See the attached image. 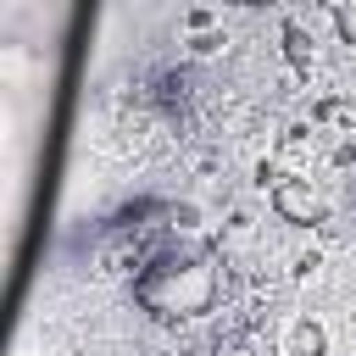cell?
I'll return each mask as SVG.
<instances>
[{
    "instance_id": "1",
    "label": "cell",
    "mask_w": 356,
    "mask_h": 356,
    "mask_svg": "<svg viewBox=\"0 0 356 356\" xmlns=\"http://www.w3.org/2000/svg\"><path fill=\"white\" fill-rule=\"evenodd\" d=\"M134 300L161 317V323H195L206 312H217L222 300V267L217 256L206 250H172V256H156L139 284H134Z\"/></svg>"
},
{
    "instance_id": "2",
    "label": "cell",
    "mask_w": 356,
    "mask_h": 356,
    "mask_svg": "<svg viewBox=\"0 0 356 356\" xmlns=\"http://www.w3.org/2000/svg\"><path fill=\"white\" fill-rule=\"evenodd\" d=\"M273 211L284 222H323V195L312 189V178H278L273 184Z\"/></svg>"
},
{
    "instance_id": "3",
    "label": "cell",
    "mask_w": 356,
    "mask_h": 356,
    "mask_svg": "<svg viewBox=\"0 0 356 356\" xmlns=\"http://www.w3.org/2000/svg\"><path fill=\"white\" fill-rule=\"evenodd\" d=\"M284 356H323V328H317L312 317L289 323V334H284Z\"/></svg>"
},
{
    "instance_id": "4",
    "label": "cell",
    "mask_w": 356,
    "mask_h": 356,
    "mask_svg": "<svg viewBox=\"0 0 356 356\" xmlns=\"http://www.w3.org/2000/svg\"><path fill=\"white\" fill-rule=\"evenodd\" d=\"M334 22H339V33L356 44V6H339V11H334Z\"/></svg>"
}]
</instances>
